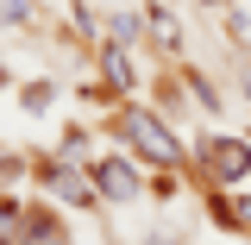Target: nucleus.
Masks as SVG:
<instances>
[{"mask_svg": "<svg viewBox=\"0 0 251 245\" xmlns=\"http://www.w3.org/2000/svg\"><path fill=\"white\" fill-rule=\"evenodd\" d=\"M113 132L126 138V151H132V157H145V163H157V170H182V132L163 120L157 107L126 101L120 113H113Z\"/></svg>", "mask_w": 251, "mask_h": 245, "instance_id": "nucleus-1", "label": "nucleus"}, {"mask_svg": "<svg viewBox=\"0 0 251 245\" xmlns=\"http://www.w3.org/2000/svg\"><path fill=\"white\" fill-rule=\"evenodd\" d=\"M88 176H94V195L107 201V208H132L138 195H145V170L132 163V157H94L88 163Z\"/></svg>", "mask_w": 251, "mask_h": 245, "instance_id": "nucleus-2", "label": "nucleus"}, {"mask_svg": "<svg viewBox=\"0 0 251 245\" xmlns=\"http://www.w3.org/2000/svg\"><path fill=\"white\" fill-rule=\"evenodd\" d=\"M201 157H207V183H220V189L251 183V138L245 132H214L201 145Z\"/></svg>", "mask_w": 251, "mask_h": 245, "instance_id": "nucleus-3", "label": "nucleus"}, {"mask_svg": "<svg viewBox=\"0 0 251 245\" xmlns=\"http://www.w3.org/2000/svg\"><path fill=\"white\" fill-rule=\"evenodd\" d=\"M31 176L50 189L57 201H75V208H94V201H100V195H94V176L82 170V163L57 157V151H50V157H38V163H31Z\"/></svg>", "mask_w": 251, "mask_h": 245, "instance_id": "nucleus-4", "label": "nucleus"}, {"mask_svg": "<svg viewBox=\"0 0 251 245\" xmlns=\"http://www.w3.org/2000/svg\"><path fill=\"white\" fill-rule=\"evenodd\" d=\"M207 214H214V226L251 239V195H239V189H214V195H207Z\"/></svg>", "mask_w": 251, "mask_h": 245, "instance_id": "nucleus-5", "label": "nucleus"}, {"mask_svg": "<svg viewBox=\"0 0 251 245\" xmlns=\"http://www.w3.org/2000/svg\"><path fill=\"white\" fill-rule=\"evenodd\" d=\"M19 245H69L57 208H25V226H19Z\"/></svg>", "mask_w": 251, "mask_h": 245, "instance_id": "nucleus-6", "label": "nucleus"}, {"mask_svg": "<svg viewBox=\"0 0 251 245\" xmlns=\"http://www.w3.org/2000/svg\"><path fill=\"white\" fill-rule=\"evenodd\" d=\"M100 76H107V88H113V94H132V88H138L132 51H126V44H100Z\"/></svg>", "mask_w": 251, "mask_h": 245, "instance_id": "nucleus-7", "label": "nucleus"}, {"mask_svg": "<svg viewBox=\"0 0 251 245\" xmlns=\"http://www.w3.org/2000/svg\"><path fill=\"white\" fill-rule=\"evenodd\" d=\"M145 31H151V44L163 51V57L182 51V19H176L170 6H145Z\"/></svg>", "mask_w": 251, "mask_h": 245, "instance_id": "nucleus-8", "label": "nucleus"}, {"mask_svg": "<svg viewBox=\"0 0 251 245\" xmlns=\"http://www.w3.org/2000/svg\"><path fill=\"white\" fill-rule=\"evenodd\" d=\"M100 31H107V44H138L145 38V13H113V19H100Z\"/></svg>", "mask_w": 251, "mask_h": 245, "instance_id": "nucleus-9", "label": "nucleus"}, {"mask_svg": "<svg viewBox=\"0 0 251 245\" xmlns=\"http://www.w3.org/2000/svg\"><path fill=\"white\" fill-rule=\"evenodd\" d=\"M19 226H25V201L0 195V245H19Z\"/></svg>", "mask_w": 251, "mask_h": 245, "instance_id": "nucleus-10", "label": "nucleus"}, {"mask_svg": "<svg viewBox=\"0 0 251 245\" xmlns=\"http://www.w3.org/2000/svg\"><path fill=\"white\" fill-rule=\"evenodd\" d=\"M157 113H163V120H182V88H176V76L157 82Z\"/></svg>", "mask_w": 251, "mask_h": 245, "instance_id": "nucleus-11", "label": "nucleus"}, {"mask_svg": "<svg viewBox=\"0 0 251 245\" xmlns=\"http://www.w3.org/2000/svg\"><path fill=\"white\" fill-rule=\"evenodd\" d=\"M57 157L82 163V157H88V132H82V126H63V138H57Z\"/></svg>", "mask_w": 251, "mask_h": 245, "instance_id": "nucleus-12", "label": "nucleus"}, {"mask_svg": "<svg viewBox=\"0 0 251 245\" xmlns=\"http://www.w3.org/2000/svg\"><path fill=\"white\" fill-rule=\"evenodd\" d=\"M182 82H188V94H195V101H201L207 113H220V88H214V82H207V76H201V69H188Z\"/></svg>", "mask_w": 251, "mask_h": 245, "instance_id": "nucleus-13", "label": "nucleus"}, {"mask_svg": "<svg viewBox=\"0 0 251 245\" xmlns=\"http://www.w3.org/2000/svg\"><path fill=\"white\" fill-rule=\"evenodd\" d=\"M19 101H25V113H44V107L57 101V82H31V88L19 94Z\"/></svg>", "mask_w": 251, "mask_h": 245, "instance_id": "nucleus-14", "label": "nucleus"}, {"mask_svg": "<svg viewBox=\"0 0 251 245\" xmlns=\"http://www.w3.org/2000/svg\"><path fill=\"white\" fill-rule=\"evenodd\" d=\"M31 19V0H0V26H25Z\"/></svg>", "mask_w": 251, "mask_h": 245, "instance_id": "nucleus-15", "label": "nucleus"}]
</instances>
